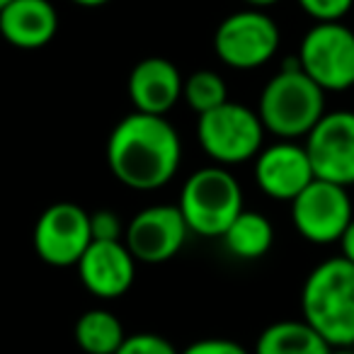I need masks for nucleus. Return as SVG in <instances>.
I'll return each mask as SVG.
<instances>
[{
    "label": "nucleus",
    "instance_id": "f257e3e1",
    "mask_svg": "<svg viewBox=\"0 0 354 354\" xmlns=\"http://www.w3.org/2000/svg\"><path fill=\"white\" fill-rule=\"evenodd\" d=\"M183 160V141L165 117L131 112L107 138V165L129 189L153 192L170 183Z\"/></svg>",
    "mask_w": 354,
    "mask_h": 354
},
{
    "label": "nucleus",
    "instance_id": "f03ea898",
    "mask_svg": "<svg viewBox=\"0 0 354 354\" xmlns=\"http://www.w3.org/2000/svg\"><path fill=\"white\" fill-rule=\"evenodd\" d=\"M301 313L330 347H354L352 262L337 255L315 265L301 289Z\"/></svg>",
    "mask_w": 354,
    "mask_h": 354
},
{
    "label": "nucleus",
    "instance_id": "7ed1b4c3",
    "mask_svg": "<svg viewBox=\"0 0 354 354\" xmlns=\"http://www.w3.org/2000/svg\"><path fill=\"white\" fill-rule=\"evenodd\" d=\"M257 114L265 131L277 138H306L325 114V90L315 85L294 59V64H284L279 73L267 80Z\"/></svg>",
    "mask_w": 354,
    "mask_h": 354
},
{
    "label": "nucleus",
    "instance_id": "20e7f679",
    "mask_svg": "<svg viewBox=\"0 0 354 354\" xmlns=\"http://www.w3.org/2000/svg\"><path fill=\"white\" fill-rule=\"evenodd\" d=\"M177 209L189 233L199 238H221L243 212V187L228 167L214 162L185 180Z\"/></svg>",
    "mask_w": 354,
    "mask_h": 354
},
{
    "label": "nucleus",
    "instance_id": "39448f33",
    "mask_svg": "<svg viewBox=\"0 0 354 354\" xmlns=\"http://www.w3.org/2000/svg\"><path fill=\"white\" fill-rule=\"evenodd\" d=\"M265 124L257 109L228 100L226 104L199 114L197 138L202 151L216 165L231 167L255 160L265 141Z\"/></svg>",
    "mask_w": 354,
    "mask_h": 354
},
{
    "label": "nucleus",
    "instance_id": "423d86ee",
    "mask_svg": "<svg viewBox=\"0 0 354 354\" xmlns=\"http://www.w3.org/2000/svg\"><path fill=\"white\" fill-rule=\"evenodd\" d=\"M301 71L325 93L354 88V32L342 22H315L299 46Z\"/></svg>",
    "mask_w": 354,
    "mask_h": 354
},
{
    "label": "nucleus",
    "instance_id": "0eeeda50",
    "mask_svg": "<svg viewBox=\"0 0 354 354\" xmlns=\"http://www.w3.org/2000/svg\"><path fill=\"white\" fill-rule=\"evenodd\" d=\"M281 32L265 10L245 8L223 17L214 35L218 61L233 71H255L274 59Z\"/></svg>",
    "mask_w": 354,
    "mask_h": 354
},
{
    "label": "nucleus",
    "instance_id": "6e6552de",
    "mask_svg": "<svg viewBox=\"0 0 354 354\" xmlns=\"http://www.w3.org/2000/svg\"><path fill=\"white\" fill-rule=\"evenodd\" d=\"M354 218V204L347 187L318 180L291 202V221L304 241L313 245L339 243Z\"/></svg>",
    "mask_w": 354,
    "mask_h": 354
},
{
    "label": "nucleus",
    "instance_id": "1a4fd4ad",
    "mask_svg": "<svg viewBox=\"0 0 354 354\" xmlns=\"http://www.w3.org/2000/svg\"><path fill=\"white\" fill-rule=\"evenodd\" d=\"M35 250L51 267H75L93 243L90 214L73 202H56L35 223Z\"/></svg>",
    "mask_w": 354,
    "mask_h": 354
},
{
    "label": "nucleus",
    "instance_id": "9d476101",
    "mask_svg": "<svg viewBox=\"0 0 354 354\" xmlns=\"http://www.w3.org/2000/svg\"><path fill=\"white\" fill-rule=\"evenodd\" d=\"M304 146L318 180L354 187V112H325Z\"/></svg>",
    "mask_w": 354,
    "mask_h": 354
},
{
    "label": "nucleus",
    "instance_id": "9b49d317",
    "mask_svg": "<svg viewBox=\"0 0 354 354\" xmlns=\"http://www.w3.org/2000/svg\"><path fill=\"white\" fill-rule=\"evenodd\" d=\"M189 228L177 204H153L146 207L127 223L124 245L136 262L162 265L183 250Z\"/></svg>",
    "mask_w": 354,
    "mask_h": 354
},
{
    "label": "nucleus",
    "instance_id": "f8f14e48",
    "mask_svg": "<svg viewBox=\"0 0 354 354\" xmlns=\"http://www.w3.org/2000/svg\"><path fill=\"white\" fill-rule=\"evenodd\" d=\"M315 180L304 143L279 138L255 158V183L274 202H294Z\"/></svg>",
    "mask_w": 354,
    "mask_h": 354
},
{
    "label": "nucleus",
    "instance_id": "ddd939ff",
    "mask_svg": "<svg viewBox=\"0 0 354 354\" xmlns=\"http://www.w3.org/2000/svg\"><path fill=\"white\" fill-rule=\"evenodd\" d=\"M83 286L97 299H119L136 279V260L124 241H93L75 265Z\"/></svg>",
    "mask_w": 354,
    "mask_h": 354
},
{
    "label": "nucleus",
    "instance_id": "4468645a",
    "mask_svg": "<svg viewBox=\"0 0 354 354\" xmlns=\"http://www.w3.org/2000/svg\"><path fill=\"white\" fill-rule=\"evenodd\" d=\"M183 73L172 61L162 56H148L131 68L127 80V93L133 112L167 117L170 109L183 100Z\"/></svg>",
    "mask_w": 354,
    "mask_h": 354
},
{
    "label": "nucleus",
    "instance_id": "2eb2a0df",
    "mask_svg": "<svg viewBox=\"0 0 354 354\" xmlns=\"http://www.w3.org/2000/svg\"><path fill=\"white\" fill-rule=\"evenodd\" d=\"M56 32L59 12L51 0H10L0 10V37L15 49H41Z\"/></svg>",
    "mask_w": 354,
    "mask_h": 354
},
{
    "label": "nucleus",
    "instance_id": "dca6fc26",
    "mask_svg": "<svg viewBox=\"0 0 354 354\" xmlns=\"http://www.w3.org/2000/svg\"><path fill=\"white\" fill-rule=\"evenodd\" d=\"M330 344L301 320H277L255 342V354H330Z\"/></svg>",
    "mask_w": 354,
    "mask_h": 354
},
{
    "label": "nucleus",
    "instance_id": "f3484780",
    "mask_svg": "<svg viewBox=\"0 0 354 354\" xmlns=\"http://www.w3.org/2000/svg\"><path fill=\"white\" fill-rule=\"evenodd\" d=\"M221 241L238 260H260L274 245V226L265 214L243 209L221 236Z\"/></svg>",
    "mask_w": 354,
    "mask_h": 354
},
{
    "label": "nucleus",
    "instance_id": "a211bd4d",
    "mask_svg": "<svg viewBox=\"0 0 354 354\" xmlns=\"http://www.w3.org/2000/svg\"><path fill=\"white\" fill-rule=\"evenodd\" d=\"M73 337L85 354H114L127 339L124 325L112 310L90 308L75 320Z\"/></svg>",
    "mask_w": 354,
    "mask_h": 354
},
{
    "label": "nucleus",
    "instance_id": "6ab92c4d",
    "mask_svg": "<svg viewBox=\"0 0 354 354\" xmlns=\"http://www.w3.org/2000/svg\"><path fill=\"white\" fill-rule=\"evenodd\" d=\"M183 100L189 109L197 114H207L212 109L221 107L228 102V88L226 80L216 71H194L183 83Z\"/></svg>",
    "mask_w": 354,
    "mask_h": 354
},
{
    "label": "nucleus",
    "instance_id": "aec40b11",
    "mask_svg": "<svg viewBox=\"0 0 354 354\" xmlns=\"http://www.w3.org/2000/svg\"><path fill=\"white\" fill-rule=\"evenodd\" d=\"M114 354H180L175 344L158 333H133Z\"/></svg>",
    "mask_w": 354,
    "mask_h": 354
},
{
    "label": "nucleus",
    "instance_id": "412c9836",
    "mask_svg": "<svg viewBox=\"0 0 354 354\" xmlns=\"http://www.w3.org/2000/svg\"><path fill=\"white\" fill-rule=\"evenodd\" d=\"M299 8L315 22H342L354 0H296Z\"/></svg>",
    "mask_w": 354,
    "mask_h": 354
},
{
    "label": "nucleus",
    "instance_id": "4be33fe9",
    "mask_svg": "<svg viewBox=\"0 0 354 354\" xmlns=\"http://www.w3.org/2000/svg\"><path fill=\"white\" fill-rule=\"evenodd\" d=\"M124 231H127V226L112 209H100V212L90 214L93 241H124Z\"/></svg>",
    "mask_w": 354,
    "mask_h": 354
},
{
    "label": "nucleus",
    "instance_id": "5701e85b",
    "mask_svg": "<svg viewBox=\"0 0 354 354\" xmlns=\"http://www.w3.org/2000/svg\"><path fill=\"white\" fill-rule=\"evenodd\" d=\"M180 354H250L241 342L226 337H204L187 344Z\"/></svg>",
    "mask_w": 354,
    "mask_h": 354
},
{
    "label": "nucleus",
    "instance_id": "b1692460",
    "mask_svg": "<svg viewBox=\"0 0 354 354\" xmlns=\"http://www.w3.org/2000/svg\"><path fill=\"white\" fill-rule=\"evenodd\" d=\"M339 250H342L344 260H349L354 265V218L347 226V231H344V236L339 238Z\"/></svg>",
    "mask_w": 354,
    "mask_h": 354
},
{
    "label": "nucleus",
    "instance_id": "393cba45",
    "mask_svg": "<svg viewBox=\"0 0 354 354\" xmlns=\"http://www.w3.org/2000/svg\"><path fill=\"white\" fill-rule=\"evenodd\" d=\"M243 3H248V8H255V10H265V8L277 6L279 0H243Z\"/></svg>",
    "mask_w": 354,
    "mask_h": 354
},
{
    "label": "nucleus",
    "instance_id": "a878e982",
    "mask_svg": "<svg viewBox=\"0 0 354 354\" xmlns=\"http://www.w3.org/2000/svg\"><path fill=\"white\" fill-rule=\"evenodd\" d=\"M71 3L78 8H102L107 3H112V0H71Z\"/></svg>",
    "mask_w": 354,
    "mask_h": 354
},
{
    "label": "nucleus",
    "instance_id": "bb28decb",
    "mask_svg": "<svg viewBox=\"0 0 354 354\" xmlns=\"http://www.w3.org/2000/svg\"><path fill=\"white\" fill-rule=\"evenodd\" d=\"M330 354H354V347H333Z\"/></svg>",
    "mask_w": 354,
    "mask_h": 354
},
{
    "label": "nucleus",
    "instance_id": "cd10ccee",
    "mask_svg": "<svg viewBox=\"0 0 354 354\" xmlns=\"http://www.w3.org/2000/svg\"><path fill=\"white\" fill-rule=\"evenodd\" d=\"M8 3H10V0H0V10H3V8H6Z\"/></svg>",
    "mask_w": 354,
    "mask_h": 354
}]
</instances>
